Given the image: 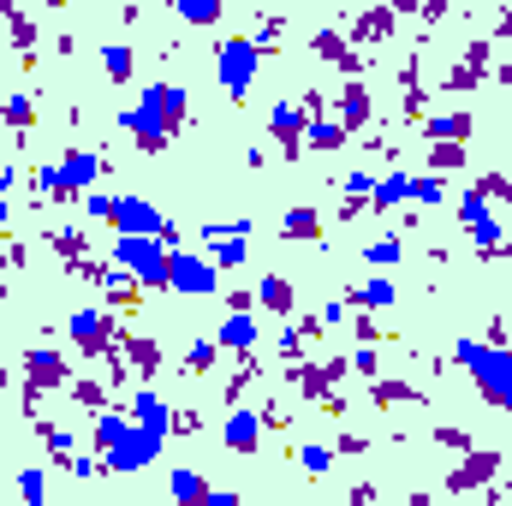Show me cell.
<instances>
[{"instance_id": "6da1fadb", "label": "cell", "mask_w": 512, "mask_h": 506, "mask_svg": "<svg viewBox=\"0 0 512 506\" xmlns=\"http://www.w3.org/2000/svg\"><path fill=\"white\" fill-rule=\"evenodd\" d=\"M161 441H167V435H149V429H137L126 411H102V417H96V447H102V471H114V477L149 471V465L161 459Z\"/></svg>"}, {"instance_id": "7a4b0ae2", "label": "cell", "mask_w": 512, "mask_h": 506, "mask_svg": "<svg viewBox=\"0 0 512 506\" xmlns=\"http://www.w3.org/2000/svg\"><path fill=\"white\" fill-rule=\"evenodd\" d=\"M179 120H185V90H179V84H149L143 102L120 114V126H126L131 137H137V149H149V155L179 131Z\"/></svg>"}, {"instance_id": "3957f363", "label": "cell", "mask_w": 512, "mask_h": 506, "mask_svg": "<svg viewBox=\"0 0 512 506\" xmlns=\"http://www.w3.org/2000/svg\"><path fill=\"white\" fill-rule=\"evenodd\" d=\"M453 364H465L477 376V393L495 399L501 411H512V352L507 346H489V340H459L453 346Z\"/></svg>"}, {"instance_id": "277c9868", "label": "cell", "mask_w": 512, "mask_h": 506, "mask_svg": "<svg viewBox=\"0 0 512 506\" xmlns=\"http://www.w3.org/2000/svg\"><path fill=\"white\" fill-rule=\"evenodd\" d=\"M167 262H173V251L161 239H126V233H114V268H126L137 286H167Z\"/></svg>"}, {"instance_id": "5b68a950", "label": "cell", "mask_w": 512, "mask_h": 506, "mask_svg": "<svg viewBox=\"0 0 512 506\" xmlns=\"http://www.w3.org/2000/svg\"><path fill=\"white\" fill-rule=\"evenodd\" d=\"M256 66H262V48H256L251 36H233V42H221V48H215V72H221V90H227L233 102H245V96H251Z\"/></svg>"}, {"instance_id": "8992f818", "label": "cell", "mask_w": 512, "mask_h": 506, "mask_svg": "<svg viewBox=\"0 0 512 506\" xmlns=\"http://www.w3.org/2000/svg\"><path fill=\"white\" fill-rule=\"evenodd\" d=\"M114 233H126V239H161V245H173V221H167L155 203H143V197H120V203H114Z\"/></svg>"}, {"instance_id": "52a82bcc", "label": "cell", "mask_w": 512, "mask_h": 506, "mask_svg": "<svg viewBox=\"0 0 512 506\" xmlns=\"http://www.w3.org/2000/svg\"><path fill=\"white\" fill-rule=\"evenodd\" d=\"M167 286L185 292V298H209V292H221V268H215L209 256L173 251V262H167Z\"/></svg>"}, {"instance_id": "ba28073f", "label": "cell", "mask_w": 512, "mask_h": 506, "mask_svg": "<svg viewBox=\"0 0 512 506\" xmlns=\"http://www.w3.org/2000/svg\"><path fill=\"white\" fill-rule=\"evenodd\" d=\"M96 179H102V155H96V149H66V161H60V191H66V197H90Z\"/></svg>"}, {"instance_id": "9c48e42d", "label": "cell", "mask_w": 512, "mask_h": 506, "mask_svg": "<svg viewBox=\"0 0 512 506\" xmlns=\"http://www.w3.org/2000/svg\"><path fill=\"white\" fill-rule=\"evenodd\" d=\"M131 423L149 429V435H173V405H167L155 387H137V393H131Z\"/></svg>"}, {"instance_id": "30bf717a", "label": "cell", "mask_w": 512, "mask_h": 506, "mask_svg": "<svg viewBox=\"0 0 512 506\" xmlns=\"http://www.w3.org/2000/svg\"><path fill=\"white\" fill-rule=\"evenodd\" d=\"M66 334H72L84 352H96V346H108V334H120V328H114V316H108V310H72Z\"/></svg>"}, {"instance_id": "8fae6325", "label": "cell", "mask_w": 512, "mask_h": 506, "mask_svg": "<svg viewBox=\"0 0 512 506\" xmlns=\"http://www.w3.org/2000/svg\"><path fill=\"white\" fill-rule=\"evenodd\" d=\"M256 441H262V417L239 405V411L227 417V447H233V453H256Z\"/></svg>"}, {"instance_id": "7c38bea8", "label": "cell", "mask_w": 512, "mask_h": 506, "mask_svg": "<svg viewBox=\"0 0 512 506\" xmlns=\"http://www.w3.org/2000/svg\"><path fill=\"white\" fill-rule=\"evenodd\" d=\"M215 346H227V352H251L256 346V316L251 310H233L227 322H221V340Z\"/></svg>"}, {"instance_id": "4fadbf2b", "label": "cell", "mask_w": 512, "mask_h": 506, "mask_svg": "<svg viewBox=\"0 0 512 506\" xmlns=\"http://www.w3.org/2000/svg\"><path fill=\"white\" fill-rule=\"evenodd\" d=\"M346 304H358V310H387V304H399V286L376 274V280H364V286H352V298Z\"/></svg>"}, {"instance_id": "5bb4252c", "label": "cell", "mask_w": 512, "mask_h": 506, "mask_svg": "<svg viewBox=\"0 0 512 506\" xmlns=\"http://www.w3.org/2000/svg\"><path fill=\"white\" fill-rule=\"evenodd\" d=\"M167 483H173V501H179V506H197L203 495H209V477H203V471H191V465H179Z\"/></svg>"}, {"instance_id": "9a60e30c", "label": "cell", "mask_w": 512, "mask_h": 506, "mask_svg": "<svg viewBox=\"0 0 512 506\" xmlns=\"http://www.w3.org/2000/svg\"><path fill=\"white\" fill-rule=\"evenodd\" d=\"M268 131H274L280 143H298V137H304V108H298V102H280V108L268 114Z\"/></svg>"}, {"instance_id": "2e32d148", "label": "cell", "mask_w": 512, "mask_h": 506, "mask_svg": "<svg viewBox=\"0 0 512 506\" xmlns=\"http://www.w3.org/2000/svg\"><path fill=\"white\" fill-rule=\"evenodd\" d=\"M370 203H376V209H393V203H411V173H387V179H376Z\"/></svg>"}, {"instance_id": "e0dca14e", "label": "cell", "mask_w": 512, "mask_h": 506, "mask_svg": "<svg viewBox=\"0 0 512 506\" xmlns=\"http://www.w3.org/2000/svg\"><path fill=\"white\" fill-rule=\"evenodd\" d=\"M471 131V120L465 114H441V120H429V137L435 143H447V149H459V137Z\"/></svg>"}, {"instance_id": "ac0fdd59", "label": "cell", "mask_w": 512, "mask_h": 506, "mask_svg": "<svg viewBox=\"0 0 512 506\" xmlns=\"http://www.w3.org/2000/svg\"><path fill=\"white\" fill-rule=\"evenodd\" d=\"M102 72H108L114 84H126V78H131V48H126V42H114V48H102Z\"/></svg>"}, {"instance_id": "d6986e66", "label": "cell", "mask_w": 512, "mask_h": 506, "mask_svg": "<svg viewBox=\"0 0 512 506\" xmlns=\"http://www.w3.org/2000/svg\"><path fill=\"white\" fill-rule=\"evenodd\" d=\"M280 227H286V239H316V233H322V221H316V209H292V215H286Z\"/></svg>"}, {"instance_id": "ffe728a7", "label": "cell", "mask_w": 512, "mask_h": 506, "mask_svg": "<svg viewBox=\"0 0 512 506\" xmlns=\"http://www.w3.org/2000/svg\"><path fill=\"white\" fill-rule=\"evenodd\" d=\"M298 465H304L310 477H322V471L334 465V447H322V441H304V447H298Z\"/></svg>"}, {"instance_id": "44dd1931", "label": "cell", "mask_w": 512, "mask_h": 506, "mask_svg": "<svg viewBox=\"0 0 512 506\" xmlns=\"http://www.w3.org/2000/svg\"><path fill=\"white\" fill-rule=\"evenodd\" d=\"M370 120V96L364 90H346V102H340V126L352 131V126H364Z\"/></svg>"}, {"instance_id": "7402d4cb", "label": "cell", "mask_w": 512, "mask_h": 506, "mask_svg": "<svg viewBox=\"0 0 512 506\" xmlns=\"http://www.w3.org/2000/svg\"><path fill=\"white\" fill-rule=\"evenodd\" d=\"M310 131V149H340L346 143V126L340 120H316V126H304Z\"/></svg>"}, {"instance_id": "603a6c76", "label": "cell", "mask_w": 512, "mask_h": 506, "mask_svg": "<svg viewBox=\"0 0 512 506\" xmlns=\"http://www.w3.org/2000/svg\"><path fill=\"white\" fill-rule=\"evenodd\" d=\"M399 256H405L399 239H376V245H364V262H370V268H393Z\"/></svg>"}, {"instance_id": "cb8c5ba5", "label": "cell", "mask_w": 512, "mask_h": 506, "mask_svg": "<svg viewBox=\"0 0 512 506\" xmlns=\"http://www.w3.org/2000/svg\"><path fill=\"white\" fill-rule=\"evenodd\" d=\"M411 203H447V179H435V173L411 179Z\"/></svg>"}, {"instance_id": "d4e9b609", "label": "cell", "mask_w": 512, "mask_h": 506, "mask_svg": "<svg viewBox=\"0 0 512 506\" xmlns=\"http://www.w3.org/2000/svg\"><path fill=\"white\" fill-rule=\"evenodd\" d=\"M459 221H465V227H483V221H489V197H483V191H465V197H459Z\"/></svg>"}, {"instance_id": "484cf974", "label": "cell", "mask_w": 512, "mask_h": 506, "mask_svg": "<svg viewBox=\"0 0 512 506\" xmlns=\"http://www.w3.org/2000/svg\"><path fill=\"white\" fill-rule=\"evenodd\" d=\"M256 298H262V304H268V310H292V286H286V280H280V274H268V280H262V292H256Z\"/></svg>"}, {"instance_id": "4316f807", "label": "cell", "mask_w": 512, "mask_h": 506, "mask_svg": "<svg viewBox=\"0 0 512 506\" xmlns=\"http://www.w3.org/2000/svg\"><path fill=\"white\" fill-rule=\"evenodd\" d=\"M179 18H185V24H215L221 6H215V0H179Z\"/></svg>"}, {"instance_id": "83f0119b", "label": "cell", "mask_w": 512, "mask_h": 506, "mask_svg": "<svg viewBox=\"0 0 512 506\" xmlns=\"http://www.w3.org/2000/svg\"><path fill=\"white\" fill-rule=\"evenodd\" d=\"M18 495H24V506H42V501H48V483H42V471H18Z\"/></svg>"}, {"instance_id": "f1b7e54d", "label": "cell", "mask_w": 512, "mask_h": 506, "mask_svg": "<svg viewBox=\"0 0 512 506\" xmlns=\"http://www.w3.org/2000/svg\"><path fill=\"white\" fill-rule=\"evenodd\" d=\"M114 203H120V197H108V191H90V197H84V215H90V221H108V227H114Z\"/></svg>"}, {"instance_id": "f546056e", "label": "cell", "mask_w": 512, "mask_h": 506, "mask_svg": "<svg viewBox=\"0 0 512 506\" xmlns=\"http://www.w3.org/2000/svg\"><path fill=\"white\" fill-rule=\"evenodd\" d=\"M42 441H48V453H54V459H66V465H72V429H54V423H48V429H42Z\"/></svg>"}, {"instance_id": "4dcf8cb0", "label": "cell", "mask_w": 512, "mask_h": 506, "mask_svg": "<svg viewBox=\"0 0 512 506\" xmlns=\"http://www.w3.org/2000/svg\"><path fill=\"white\" fill-rule=\"evenodd\" d=\"M6 120H12V126H30V120H36V108H30L24 96H6Z\"/></svg>"}, {"instance_id": "1f68e13d", "label": "cell", "mask_w": 512, "mask_h": 506, "mask_svg": "<svg viewBox=\"0 0 512 506\" xmlns=\"http://www.w3.org/2000/svg\"><path fill=\"white\" fill-rule=\"evenodd\" d=\"M36 191H42V197H66V191H60V167H36Z\"/></svg>"}, {"instance_id": "d6a6232c", "label": "cell", "mask_w": 512, "mask_h": 506, "mask_svg": "<svg viewBox=\"0 0 512 506\" xmlns=\"http://www.w3.org/2000/svg\"><path fill=\"white\" fill-rule=\"evenodd\" d=\"M215 352H221V346H215V340H197V346H191V358H185V364H191V370H209V364H215Z\"/></svg>"}, {"instance_id": "836d02e7", "label": "cell", "mask_w": 512, "mask_h": 506, "mask_svg": "<svg viewBox=\"0 0 512 506\" xmlns=\"http://www.w3.org/2000/svg\"><path fill=\"white\" fill-rule=\"evenodd\" d=\"M30 376H60V358L54 352H30Z\"/></svg>"}, {"instance_id": "e575fe53", "label": "cell", "mask_w": 512, "mask_h": 506, "mask_svg": "<svg viewBox=\"0 0 512 506\" xmlns=\"http://www.w3.org/2000/svg\"><path fill=\"white\" fill-rule=\"evenodd\" d=\"M370 191H376L370 173H352V179H346V203H352V197H370Z\"/></svg>"}, {"instance_id": "d590c367", "label": "cell", "mask_w": 512, "mask_h": 506, "mask_svg": "<svg viewBox=\"0 0 512 506\" xmlns=\"http://www.w3.org/2000/svg\"><path fill=\"white\" fill-rule=\"evenodd\" d=\"M352 370H358V376H376V352H370V346H358V358H352Z\"/></svg>"}, {"instance_id": "8d00e7d4", "label": "cell", "mask_w": 512, "mask_h": 506, "mask_svg": "<svg viewBox=\"0 0 512 506\" xmlns=\"http://www.w3.org/2000/svg\"><path fill=\"white\" fill-rule=\"evenodd\" d=\"M197 506H239V495H233V489H209Z\"/></svg>"}, {"instance_id": "74e56055", "label": "cell", "mask_w": 512, "mask_h": 506, "mask_svg": "<svg viewBox=\"0 0 512 506\" xmlns=\"http://www.w3.org/2000/svg\"><path fill=\"white\" fill-rule=\"evenodd\" d=\"M72 477H102V459H72Z\"/></svg>"}, {"instance_id": "f35d334b", "label": "cell", "mask_w": 512, "mask_h": 506, "mask_svg": "<svg viewBox=\"0 0 512 506\" xmlns=\"http://www.w3.org/2000/svg\"><path fill=\"white\" fill-rule=\"evenodd\" d=\"M6 185H12V173H0V227L12 221V209H6Z\"/></svg>"}, {"instance_id": "ab89813d", "label": "cell", "mask_w": 512, "mask_h": 506, "mask_svg": "<svg viewBox=\"0 0 512 506\" xmlns=\"http://www.w3.org/2000/svg\"><path fill=\"white\" fill-rule=\"evenodd\" d=\"M489 506H512V501H489Z\"/></svg>"}, {"instance_id": "60d3db41", "label": "cell", "mask_w": 512, "mask_h": 506, "mask_svg": "<svg viewBox=\"0 0 512 506\" xmlns=\"http://www.w3.org/2000/svg\"><path fill=\"white\" fill-rule=\"evenodd\" d=\"M507 322H512V310H507Z\"/></svg>"}]
</instances>
